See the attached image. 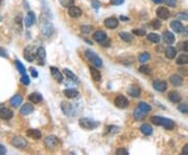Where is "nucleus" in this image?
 <instances>
[{
  "mask_svg": "<svg viewBox=\"0 0 188 155\" xmlns=\"http://www.w3.org/2000/svg\"><path fill=\"white\" fill-rule=\"evenodd\" d=\"M37 60H38V65H44L45 64V59H46V51H45L44 47H39L36 54Z\"/></svg>",
  "mask_w": 188,
  "mask_h": 155,
  "instance_id": "nucleus-6",
  "label": "nucleus"
},
{
  "mask_svg": "<svg viewBox=\"0 0 188 155\" xmlns=\"http://www.w3.org/2000/svg\"><path fill=\"white\" fill-rule=\"evenodd\" d=\"M154 2H155V3H161V2L163 1V0H153Z\"/></svg>",
  "mask_w": 188,
  "mask_h": 155,
  "instance_id": "nucleus-58",
  "label": "nucleus"
},
{
  "mask_svg": "<svg viewBox=\"0 0 188 155\" xmlns=\"http://www.w3.org/2000/svg\"><path fill=\"white\" fill-rule=\"evenodd\" d=\"M68 14H69L71 18H78L79 16L82 15V10L79 7L72 5V6H70L69 10H68Z\"/></svg>",
  "mask_w": 188,
  "mask_h": 155,
  "instance_id": "nucleus-13",
  "label": "nucleus"
},
{
  "mask_svg": "<svg viewBox=\"0 0 188 155\" xmlns=\"http://www.w3.org/2000/svg\"><path fill=\"white\" fill-rule=\"evenodd\" d=\"M115 105L120 109L126 108L129 106V101L126 96H118L117 98L115 99Z\"/></svg>",
  "mask_w": 188,
  "mask_h": 155,
  "instance_id": "nucleus-8",
  "label": "nucleus"
},
{
  "mask_svg": "<svg viewBox=\"0 0 188 155\" xmlns=\"http://www.w3.org/2000/svg\"><path fill=\"white\" fill-rule=\"evenodd\" d=\"M62 109H63V111H64V113L68 114V115H71L70 112L73 111L72 105L70 103H68V102H64V103L62 104Z\"/></svg>",
  "mask_w": 188,
  "mask_h": 155,
  "instance_id": "nucleus-29",
  "label": "nucleus"
},
{
  "mask_svg": "<svg viewBox=\"0 0 188 155\" xmlns=\"http://www.w3.org/2000/svg\"><path fill=\"white\" fill-rule=\"evenodd\" d=\"M28 100L31 102V103H34V104H39L40 102H42V96L40 93H31L30 94V96H28Z\"/></svg>",
  "mask_w": 188,
  "mask_h": 155,
  "instance_id": "nucleus-25",
  "label": "nucleus"
},
{
  "mask_svg": "<svg viewBox=\"0 0 188 155\" xmlns=\"http://www.w3.org/2000/svg\"><path fill=\"white\" fill-rule=\"evenodd\" d=\"M139 71L142 73H145V75H150L152 71H150V68L146 65H142V66L139 67Z\"/></svg>",
  "mask_w": 188,
  "mask_h": 155,
  "instance_id": "nucleus-41",
  "label": "nucleus"
},
{
  "mask_svg": "<svg viewBox=\"0 0 188 155\" xmlns=\"http://www.w3.org/2000/svg\"><path fill=\"white\" fill-rule=\"evenodd\" d=\"M150 54L149 52H142V54H140V56H139V62H141V63H144V62H146L147 60L150 59Z\"/></svg>",
  "mask_w": 188,
  "mask_h": 155,
  "instance_id": "nucleus-40",
  "label": "nucleus"
},
{
  "mask_svg": "<svg viewBox=\"0 0 188 155\" xmlns=\"http://www.w3.org/2000/svg\"><path fill=\"white\" fill-rule=\"evenodd\" d=\"M150 25H152L153 28H155V30H158V28L161 27V21L160 20H157V19H154L152 22H150Z\"/></svg>",
  "mask_w": 188,
  "mask_h": 155,
  "instance_id": "nucleus-42",
  "label": "nucleus"
},
{
  "mask_svg": "<svg viewBox=\"0 0 188 155\" xmlns=\"http://www.w3.org/2000/svg\"><path fill=\"white\" fill-rule=\"evenodd\" d=\"M176 1L177 0H165V2L169 6H176Z\"/></svg>",
  "mask_w": 188,
  "mask_h": 155,
  "instance_id": "nucleus-50",
  "label": "nucleus"
},
{
  "mask_svg": "<svg viewBox=\"0 0 188 155\" xmlns=\"http://www.w3.org/2000/svg\"><path fill=\"white\" fill-rule=\"evenodd\" d=\"M0 56L1 57H4V58H7V54H6V51L3 48H1L0 47Z\"/></svg>",
  "mask_w": 188,
  "mask_h": 155,
  "instance_id": "nucleus-52",
  "label": "nucleus"
},
{
  "mask_svg": "<svg viewBox=\"0 0 188 155\" xmlns=\"http://www.w3.org/2000/svg\"><path fill=\"white\" fill-rule=\"evenodd\" d=\"M105 25L107 26L108 28L113 30V28H115V27H117V26H118V20L116 19L115 17L108 18V19L105 20Z\"/></svg>",
  "mask_w": 188,
  "mask_h": 155,
  "instance_id": "nucleus-14",
  "label": "nucleus"
},
{
  "mask_svg": "<svg viewBox=\"0 0 188 155\" xmlns=\"http://www.w3.org/2000/svg\"><path fill=\"white\" fill-rule=\"evenodd\" d=\"M178 16H179V17H181L182 19L188 21V14H187V13H181V14H179Z\"/></svg>",
  "mask_w": 188,
  "mask_h": 155,
  "instance_id": "nucleus-51",
  "label": "nucleus"
},
{
  "mask_svg": "<svg viewBox=\"0 0 188 155\" xmlns=\"http://www.w3.org/2000/svg\"><path fill=\"white\" fill-rule=\"evenodd\" d=\"M44 143H45V146L47 147L50 150L52 149H55L58 147V140L55 136H46L44 140Z\"/></svg>",
  "mask_w": 188,
  "mask_h": 155,
  "instance_id": "nucleus-5",
  "label": "nucleus"
},
{
  "mask_svg": "<svg viewBox=\"0 0 188 155\" xmlns=\"http://www.w3.org/2000/svg\"><path fill=\"white\" fill-rule=\"evenodd\" d=\"M165 56L166 58H168V59H174V58L177 56V51L174 48V47L169 46L165 51Z\"/></svg>",
  "mask_w": 188,
  "mask_h": 155,
  "instance_id": "nucleus-31",
  "label": "nucleus"
},
{
  "mask_svg": "<svg viewBox=\"0 0 188 155\" xmlns=\"http://www.w3.org/2000/svg\"><path fill=\"white\" fill-rule=\"evenodd\" d=\"M179 111L183 112V113H188V105L187 104H180L178 106Z\"/></svg>",
  "mask_w": 188,
  "mask_h": 155,
  "instance_id": "nucleus-43",
  "label": "nucleus"
},
{
  "mask_svg": "<svg viewBox=\"0 0 188 155\" xmlns=\"http://www.w3.org/2000/svg\"><path fill=\"white\" fill-rule=\"evenodd\" d=\"M10 143H12L13 146L16 147V148H18V149H24L28 145L27 141H26L25 138L21 137V136H15V137H13V140Z\"/></svg>",
  "mask_w": 188,
  "mask_h": 155,
  "instance_id": "nucleus-4",
  "label": "nucleus"
},
{
  "mask_svg": "<svg viewBox=\"0 0 188 155\" xmlns=\"http://www.w3.org/2000/svg\"><path fill=\"white\" fill-rule=\"evenodd\" d=\"M92 30V26H88V25H84V26H82V31L85 34H88L90 33Z\"/></svg>",
  "mask_w": 188,
  "mask_h": 155,
  "instance_id": "nucleus-46",
  "label": "nucleus"
},
{
  "mask_svg": "<svg viewBox=\"0 0 188 155\" xmlns=\"http://www.w3.org/2000/svg\"><path fill=\"white\" fill-rule=\"evenodd\" d=\"M36 54L37 52H35V51H34V48L31 46H27L24 49V58L26 61H28V62H33L34 60H35Z\"/></svg>",
  "mask_w": 188,
  "mask_h": 155,
  "instance_id": "nucleus-7",
  "label": "nucleus"
},
{
  "mask_svg": "<svg viewBox=\"0 0 188 155\" xmlns=\"http://www.w3.org/2000/svg\"><path fill=\"white\" fill-rule=\"evenodd\" d=\"M182 152H183L184 155H188V144L184 146V148H183V150H182Z\"/></svg>",
  "mask_w": 188,
  "mask_h": 155,
  "instance_id": "nucleus-56",
  "label": "nucleus"
},
{
  "mask_svg": "<svg viewBox=\"0 0 188 155\" xmlns=\"http://www.w3.org/2000/svg\"><path fill=\"white\" fill-rule=\"evenodd\" d=\"M140 130H141V132L145 135H150L153 133L152 126H150L149 124H143L141 126V128H140Z\"/></svg>",
  "mask_w": 188,
  "mask_h": 155,
  "instance_id": "nucleus-32",
  "label": "nucleus"
},
{
  "mask_svg": "<svg viewBox=\"0 0 188 155\" xmlns=\"http://www.w3.org/2000/svg\"><path fill=\"white\" fill-rule=\"evenodd\" d=\"M22 101H23L22 96L16 94V96H14L12 99H10V105H12L13 107H19L20 104L22 103Z\"/></svg>",
  "mask_w": 188,
  "mask_h": 155,
  "instance_id": "nucleus-21",
  "label": "nucleus"
},
{
  "mask_svg": "<svg viewBox=\"0 0 188 155\" xmlns=\"http://www.w3.org/2000/svg\"><path fill=\"white\" fill-rule=\"evenodd\" d=\"M85 55H86L87 59L92 63V65H93L94 67H102V59H100V58L97 56L94 51H90V49H87V51H85Z\"/></svg>",
  "mask_w": 188,
  "mask_h": 155,
  "instance_id": "nucleus-2",
  "label": "nucleus"
},
{
  "mask_svg": "<svg viewBox=\"0 0 188 155\" xmlns=\"http://www.w3.org/2000/svg\"><path fill=\"white\" fill-rule=\"evenodd\" d=\"M163 39H164V41H165V43H167V44H173L174 42V36L171 31H164Z\"/></svg>",
  "mask_w": 188,
  "mask_h": 155,
  "instance_id": "nucleus-22",
  "label": "nucleus"
},
{
  "mask_svg": "<svg viewBox=\"0 0 188 155\" xmlns=\"http://www.w3.org/2000/svg\"><path fill=\"white\" fill-rule=\"evenodd\" d=\"M124 0H111V4L113 5H120L121 3H123Z\"/></svg>",
  "mask_w": 188,
  "mask_h": 155,
  "instance_id": "nucleus-48",
  "label": "nucleus"
},
{
  "mask_svg": "<svg viewBox=\"0 0 188 155\" xmlns=\"http://www.w3.org/2000/svg\"><path fill=\"white\" fill-rule=\"evenodd\" d=\"M150 122L156 126H162L166 130H173L174 128V123L171 120L166 119L162 116H152L150 117Z\"/></svg>",
  "mask_w": 188,
  "mask_h": 155,
  "instance_id": "nucleus-1",
  "label": "nucleus"
},
{
  "mask_svg": "<svg viewBox=\"0 0 188 155\" xmlns=\"http://www.w3.org/2000/svg\"><path fill=\"white\" fill-rule=\"evenodd\" d=\"M90 73H91V77L94 81H100V79H102V75H100V72L93 66L90 67Z\"/></svg>",
  "mask_w": 188,
  "mask_h": 155,
  "instance_id": "nucleus-26",
  "label": "nucleus"
},
{
  "mask_svg": "<svg viewBox=\"0 0 188 155\" xmlns=\"http://www.w3.org/2000/svg\"><path fill=\"white\" fill-rule=\"evenodd\" d=\"M116 154H118V155H128L129 152L123 148H119V149H117V151H116Z\"/></svg>",
  "mask_w": 188,
  "mask_h": 155,
  "instance_id": "nucleus-45",
  "label": "nucleus"
},
{
  "mask_svg": "<svg viewBox=\"0 0 188 155\" xmlns=\"http://www.w3.org/2000/svg\"><path fill=\"white\" fill-rule=\"evenodd\" d=\"M170 83L173 84L174 86H181L182 83H183V80H182V78L180 77L178 75H174L170 77Z\"/></svg>",
  "mask_w": 188,
  "mask_h": 155,
  "instance_id": "nucleus-27",
  "label": "nucleus"
},
{
  "mask_svg": "<svg viewBox=\"0 0 188 155\" xmlns=\"http://www.w3.org/2000/svg\"><path fill=\"white\" fill-rule=\"evenodd\" d=\"M42 31H43V34L45 36H50L52 35V33H54V26H52L50 23L46 22L45 24H43L42 26Z\"/></svg>",
  "mask_w": 188,
  "mask_h": 155,
  "instance_id": "nucleus-20",
  "label": "nucleus"
},
{
  "mask_svg": "<svg viewBox=\"0 0 188 155\" xmlns=\"http://www.w3.org/2000/svg\"><path fill=\"white\" fill-rule=\"evenodd\" d=\"M64 73H65V75L67 77L68 79H69L70 81H73V82H76L78 83V77L73 73L72 71H70L69 69H64Z\"/></svg>",
  "mask_w": 188,
  "mask_h": 155,
  "instance_id": "nucleus-33",
  "label": "nucleus"
},
{
  "mask_svg": "<svg viewBox=\"0 0 188 155\" xmlns=\"http://www.w3.org/2000/svg\"><path fill=\"white\" fill-rule=\"evenodd\" d=\"M26 134H27V136H30V137L34 138V140H39L42 136L41 132L37 129H28L26 131Z\"/></svg>",
  "mask_w": 188,
  "mask_h": 155,
  "instance_id": "nucleus-23",
  "label": "nucleus"
},
{
  "mask_svg": "<svg viewBox=\"0 0 188 155\" xmlns=\"http://www.w3.org/2000/svg\"><path fill=\"white\" fill-rule=\"evenodd\" d=\"M50 71H51V75H52V77H54L55 80L58 81L59 83H62L63 82V75L62 73L60 72V70L58 69L57 67H54V66H51L50 67Z\"/></svg>",
  "mask_w": 188,
  "mask_h": 155,
  "instance_id": "nucleus-15",
  "label": "nucleus"
},
{
  "mask_svg": "<svg viewBox=\"0 0 188 155\" xmlns=\"http://www.w3.org/2000/svg\"><path fill=\"white\" fill-rule=\"evenodd\" d=\"M0 4H1V0H0Z\"/></svg>",
  "mask_w": 188,
  "mask_h": 155,
  "instance_id": "nucleus-60",
  "label": "nucleus"
},
{
  "mask_svg": "<svg viewBox=\"0 0 188 155\" xmlns=\"http://www.w3.org/2000/svg\"><path fill=\"white\" fill-rule=\"evenodd\" d=\"M30 73H31V75H33L34 78H37V77H38V72L36 71L35 68H30Z\"/></svg>",
  "mask_w": 188,
  "mask_h": 155,
  "instance_id": "nucleus-55",
  "label": "nucleus"
},
{
  "mask_svg": "<svg viewBox=\"0 0 188 155\" xmlns=\"http://www.w3.org/2000/svg\"><path fill=\"white\" fill-rule=\"evenodd\" d=\"M157 16L160 19H167L170 15V12H169L168 9H166L165 6H160L159 9H157Z\"/></svg>",
  "mask_w": 188,
  "mask_h": 155,
  "instance_id": "nucleus-11",
  "label": "nucleus"
},
{
  "mask_svg": "<svg viewBox=\"0 0 188 155\" xmlns=\"http://www.w3.org/2000/svg\"><path fill=\"white\" fill-rule=\"evenodd\" d=\"M120 19L122 20V21H128L129 18L128 17H123V16H120Z\"/></svg>",
  "mask_w": 188,
  "mask_h": 155,
  "instance_id": "nucleus-57",
  "label": "nucleus"
},
{
  "mask_svg": "<svg viewBox=\"0 0 188 155\" xmlns=\"http://www.w3.org/2000/svg\"><path fill=\"white\" fill-rule=\"evenodd\" d=\"M98 125H99V123L95 122L93 120L87 119V117H84V119L79 120V126H81L83 129H86V130L95 129Z\"/></svg>",
  "mask_w": 188,
  "mask_h": 155,
  "instance_id": "nucleus-3",
  "label": "nucleus"
},
{
  "mask_svg": "<svg viewBox=\"0 0 188 155\" xmlns=\"http://www.w3.org/2000/svg\"><path fill=\"white\" fill-rule=\"evenodd\" d=\"M153 86L156 90L160 91V92H163V91H165L166 89H167V84H166L165 81H160V80L154 81Z\"/></svg>",
  "mask_w": 188,
  "mask_h": 155,
  "instance_id": "nucleus-10",
  "label": "nucleus"
},
{
  "mask_svg": "<svg viewBox=\"0 0 188 155\" xmlns=\"http://www.w3.org/2000/svg\"><path fill=\"white\" fill-rule=\"evenodd\" d=\"M145 114H146V112L143 111V110H141V109L139 108V107H137V108L135 109V111H134V117H135L136 120H142V119H144Z\"/></svg>",
  "mask_w": 188,
  "mask_h": 155,
  "instance_id": "nucleus-30",
  "label": "nucleus"
},
{
  "mask_svg": "<svg viewBox=\"0 0 188 155\" xmlns=\"http://www.w3.org/2000/svg\"><path fill=\"white\" fill-rule=\"evenodd\" d=\"M35 20H36L35 14H34L33 12H28V14L25 17V20H24L26 27H30L31 25H34V23H35Z\"/></svg>",
  "mask_w": 188,
  "mask_h": 155,
  "instance_id": "nucleus-17",
  "label": "nucleus"
},
{
  "mask_svg": "<svg viewBox=\"0 0 188 155\" xmlns=\"http://www.w3.org/2000/svg\"><path fill=\"white\" fill-rule=\"evenodd\" d=\"M92 5L95 10H97L99 7V1L98 0H92Z\"/></svg>",
  "mask_w": 188,
  "mask_h": 155,
  "instance_id": "nucleus-49",
  "label": "nucleus"
},
{
  "mask_svg": "<svg viewBox=\"0 0 188 155\" xmlns=\"http://www.w3.org/2000/svg\"><path fill=\"white\" fill-rule=\"evenodd\" d=\"M13 117V111L9 108H1L0 109V119L2 120H10Z\"/></svg>",
  "mask_w": 188,
  "mask_h": 155,
  "instance_id": "nucleus-12",
  "label": "nucleus"
},
{
  "mask_svg": "<svg viewBox=\"0 0 188 155\" xmlns=\"http://www.w3.org/2000/svg\"><path fill=\"white\" fill-rule=\"evenodd\" d=\"M177 63H178L179 65L187 64L188 63V55L183 54V55H181V56H179V58L177 59Z\"/></svg>",
  "mask_w": 188,
  "mask_h": 155,
  "instance_id": "nucleus-34",
  "label": "nucleus"
},
{
  "mask_svg": "<svg viewBox=\"0 0 188 155\" xmlns=\"http://www.w3.org/2000/svg\"><path fill=\"white\" fill-rule=\"evenodd\" d=\"M33 111H34V107H33V105L30 104V103L24 104V105H23V107L20 110V112H21V114H22V115H28V114H30Z\"/></svg>",
  "mask_w": 188,
  "mask_h": 155,
  "instance_id": "nucleus-19",
  "label": "nucleus"
},
{
  "mask_svg": "<svg viewBox=\"0 0 188 155\" xmlns=\"http://www.w3.org/2000/svg\"><path fill=\"white\" fill-rule=\"evenodd\" d=\"M1 19H2V17H1V15H0V21H1Z\"/></svg>",
  "mask_w": 188,
  "mask_h": 155,
  "instance_id": "nucleus-59",
  "label": "nucleus"
},
{
  "mask_svg": "<svg viewBox=\"0 0 188 155\" xmlns=\"http://www.w3.org/2000/svg\"><path fill=\"white\" fill-rule=\"evenodd\" d=\"M147 39H149V41L153 42V43H158V42L160 41V36H159L158 34L150 33L147 35Z\"/></svg>",
  "mask_w": 188,
  "mask_h": 155,
  "instance_id": "nucleus-35",
  "label": "nucleus"
},
{
  "mask_svg": "<svg viewBox=\"0 0 188 155\" xmlns=\"http://www.w3.org/2000/svg\"><path fill=\"white\" fill-rule=\"evenodd\" d=\"M5 153H6V149H5L4 146H2L0 144V155H4Z\"/></svg>",
  "mask_w": 188,
  "mask_h": 155,
  "instance_id": "nucleus-53",
  "label": "nucleus"
},
{
  "mask_svg": "<svg viewBox=\"0 0 188 155\" xmlns=\"http://www.w3.org/2000/svg\"><path fill=\"white\" fill-rule=\"evenodd\" d=\"M60 3L62 6L64 7H70L72 6L73 3H74V0H59Z\"/></svg>",
  "mask_w": 188,
  "mask_h": 155,
  "instance_id": "nucleus-39",
  "label": "nucleus"
},
{
  "mask_svg": "<svg viewBox=\"0 0 188 155\" xmlns=\"http://www.w3.org/2000/svg\"><path fill=\"white\" fill-rule=\"evenodd\" d=\"M15 64H16V66H17L18 70H19V71H20L21 75H25V73H26V71H25V67L23 66L22 63H21V62L19 61V60H16V61H15Z\"/></svg>",
  "mask_w": 188,
  "mask_h": 155,
  "instance_id": "nucleus-37",
  "label": "nucleus"
},
{
  "mask_svg": "<svg viewBox=\"0 0 188 155\" xmlns=\"http://www.w3.org/2000/svg\"><path fill=\"white\" fill-rule=\"evenodd\" d=\"M93 39H94V41L98 42V43H102V42H105L106 40H108V36L105 31H97L93 34Z\"/></svg>",
  "mask_w": 188,
  "mask_h": 155,
  "instance_id": "nucleus-9",
  "label": "nucleus"
},
{
  "mask_svg": "<svg viewBox=\"0 0 188 155\" xmlns=\"http://www.w3.org/2000/svg\"><path fill=\"white\" fill-rule=\"evenodd\" d=\"M168 100L171 103H180L181 102V96L177 91H170L168 93Z\"/></svg>",
  "mask_w": 188,
  "mask_h": 155,
  "instance_id": "nucleus-18",
  "label": "nucleus"
},
{
  "mask_svg": "<svg viewBox=\"0 0 188 155\" xmlns=\"http://www.w3.org/2000/svg\"><path fill=\"white\" fill-rule=\"evenodd\" d=\"M133 34L136 36H144L145 34H146V31L143 28H136V30L133 31Z\"/></svg>",
  "mask_w": 188,
  "mask_h": 155,
  "instance_id": "nucleus-44",
  "label": "nucleus"
},
{
  "mask_svg": "<svg viewBox=\"0 0 188 155\" xmlns=\"http://www.w3.org/2000/svg\"><path fill=\"white\" fill-rule=\"evenodd\" d=\"M64 94L68 99H74L78 96V91L75 89H66L64 90Z\"/></svg>",
  "mask_w": 188,
  "mask_h": 155,
  "instance_id": "nucleus-28",
  "label": "nucleus"
},
{
  "mask_svg": "<svg viewBox=\"0 0 188 155\" xmlns=\"http://www.w3.org/2000/svg\"><path fill=\"white\" fill-rule=\"evenodd\" d=\"M22 83L25 84V85H28L30 84V78H28V75H22Z\"/></svg>",
  "mask_w": 188,
  "mask_h": 155,
  "instance_id": "nucleus-47",
  "label": "nucleus"
},
{
  "mask_svg": "<svg viewBox=\"0 0 188 155\" xmlns=\"http://www.w3.org/2000/svg\"><path fill=\"white\" fill-rule=\"evenodd\" d=\"M119 37L121 38V40H123L126 42L132 41V35L129 33H126V31H121V33H119Z\"/></svg>",
  "mask_w": 188,
  "mask_h": 155,
  "instance_id": "nucleus-36",
  "label": "nucleus"
},
{
  "mask_svg": "<svg viewBox=\"0 0 188 155\" xmlns=\"http://www.w3.org/2000/svg\"><path fill=\"white\" fill-rule=\"evenodd\" d=\"M128 93L131 96H134V98H138V96H140L141 90H140V88L138 87V86L132 85V86H130V87L128 88Z\"/></svg>",
  "mask_w": 188,
  "mask_h": 155,
  "instance_id": "nucleus-16",
  "label": "nucleus"
},
{
  "mask_svg": "<svg viewBox=\"0 0 188 155\" xmlns=\"http://www.w3.org/2000/svg\"><path fill=\"white\" fill-rule=\"evenodd\" d=\"M170 26L176 33H182V31H184V26L180 21H173V22L170 23Z\"/></svg>",
  "mask_w": 188,
  "mask_h": 155,
  "instance_id": "nucleus-24",
  "label": "nucleus"
},
{
  "mask_svg": "<svg viewBox=\"0 0 188 155\" xmlns=\"http://www.w3.org/2000/svg\"><path fill=\"white\" fill-rule=\"evenodd\" d=\"M138 107H139V108L141 109V110L145 111V112H149V111H150V110H152V107H150L149 104L144 103V102H141V103H139V104H138Z\"/></svg>",
  "mask_w": 188,
  "mask_h": 155,
  "instance_id": "nucleus-38",
  "label": "nucleus"
},
{
  "mask_svg": "<svg viewBox=\"0 0 188 155\" xmlns=\"http://www.w3.org/2000/svg\"><path fill=\"white\" fill-rule=\"evenodd\" d=\"M182 47H183V51L188 52V41H185L183 44H181Z\"/></svg>",
  "mask_w": 188,
  "mask_h": 155,
  "instance_id": "nucleus-54",
  "label": "nucleus"
}]
</instances>
